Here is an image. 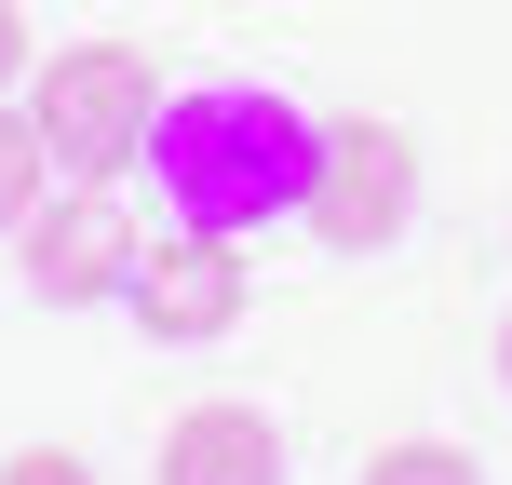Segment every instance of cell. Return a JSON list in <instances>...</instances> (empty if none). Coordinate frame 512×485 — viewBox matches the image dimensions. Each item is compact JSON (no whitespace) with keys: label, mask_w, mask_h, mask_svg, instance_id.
<instances>
[{"label":"cell","mask_w":512,"mask_h":485,"mask_svg":"<svg viewBox=\"0 0 512 485\" xmlns=\"http://www.w3.org/2000/svg\"><path fill=\"white\" fill-rule=\"evenodd\" d=\"M310 162H324V122L270 95V81H203V95H162L149 108V189L176 230H270V216L310 203Z\"/></svg>","instance_id":"1"},{"label":"cell","mask_w":512,"mask_h":485,"mask_svg":"<svg viewBox=\"0 0 512 485\" xmlns=\"http://www.w3.org/2000/svg\"><path fill=\"white\" fill-rule=\"evenodd\" d=\"M149 108H162V81L135 41H68V54H41V108L27 122H41L68 189H122L149 162Z\"/></svg>","instance_id":"2"},{"label":"cell","mask_w":512,"mask_h":485,"mask_svg":"<svg viewBox=\"0 0 512 485\" xmlns=\"http://www.w3.org/2000/svg\"><path fill=\"white\" fill-rule=\"evenodd\" d=\"M310 243L337 256H378L418 230V135L405 122H324V162H310Z\"/></svg>","instance_id":"3"},{"label":"cell","mask_w":512,"mask_h":485,"mask_svg":"<svg viewBox=\"0 0 512 485\" xmlns=\"http://www.w3.org/2000/svg\"><path fill=\"white\" fill-rule=\"evenodd\" d=\"M135 216L122 189H54V203H27V297L41 310H108L135 283Z\"/></svg>","instance_id":"4"},{"label":"cell","mask_w":512,"mask_h":485,"mask_svg":"<svg viewBox=\"0 0 512 485\" xmlns=\"http://www.w3.org/2000/svg\"><path fill=\"white\" fill-rule=\"evenodd\" d=\"M243 243H216V230H162V243H135V283H122V310L162 337V351H203V337H230L243 324Z\"/></svg>","instance_id":"5"},{"label":"cell","mask_w":512,"mask_h":485,"mask_svg":"<svg viewBox=\"0 0 512 485\" xmlns=\"http://www.w3.org/2000/svg\"><path fill=\"white\" fill-rule=\"evenodd\" d=\"M162 485H283V418L270 405H189L162 432Z\"/></svg>","instance_id":"6"},{"label":"cell","mask_w":512,"mask_h":485,"mask_svg":"<svg viewBox=\"0 0 512 485\" xmlns=\"http://www.w3.org/2000/svg\"><path fill=\"white\" fill-rule=\"evenodd\" d=\"M41 176H54L41 122H27V108H0V230H27V203H41Z\"/></svg>","instance_id":"7"},{"label":"cell","mask_w":512,"mask_h":485,"mask_svg":"<svg viewBox=\"0 0 512 485\" xmlns=\"http://www.w3.org/2000/svg\"><path fill=\"white\" fill-rule=\"evenodd\" d=\"M364 485H486V459H472V445H378Z\"/></svg>","instance_id":"8"},{"label":"cell","mask_w":512,"mask_h":485,"mask_svg":"<svg viewBox=\"0 0 512 485\" xmlns=\"http://www.w3.org/2000/svg\"><path fill=\"white\" fill-rule=\"evenodd\" d=\"M0 485H95V472H81L68 445H27V459H0Z\"/></svg>","instance_id":"9"},{"label":"cell","mask_w":512,"mask_h":485,"mask_svg":"<svg viewBox=\"0 0 512 485\" xmlns=\"http://www.w3.org/2000/svg\"><path fill=\"white\" fill-rule=\"evenodd\" d=\"M14 81H27V14L0 0V95H14Z\"/></svg>","instance_id":"10"},{"label":"cell","mask_w":512,"mask_h":485,"mask_svg":"<svg viewBox=\"0 0 512 485\" xmlns=\"http://www.w3.org/2000/svg\"><path fill=\"white\" fill-rule=\"evenodd\" d=\"M499 378H512V324H499Z\"/></svg>","instance_id":"11"}]
</instances>
